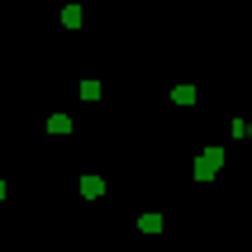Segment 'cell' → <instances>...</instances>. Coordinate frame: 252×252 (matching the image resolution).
Instances as JSON below:
<instances>
[{
    "mask_svg": "<svg viewBox=\"0 0 252 252\" xmlns=\"http://www.w3.org/2000/svg\"><path fill=\"white\" fill-rule=\"evenodd\" d=\"M219 167H224V153H219V148H205V153L195 157V181H210Z\"/></svg>",
    "mask_w": 252,
    "mask_h": 252,
    "instance_id": "cell-1",
    "label": "cell"
},
{
    "mask_svg": "<svg viewBox=\"0 0 252 252\" xmlns=\"http://www.w3.org/2000/svg\"><path fill=\"white\" fill-rule=\"evenodd\" d=\"M81 195H86V200L105 195V181H100V176H81Z\"/></svg>",
    "mask_w": 252,
    "mask_h": 252,
    "instance_id": "cell-2",
    "label": "cell"
},
{
    "mask_svg": "<svg viewBox=\"0 0 252 252\" xmlns=\"http://www.w3.org/2000/svg\"><path fill=\"white\" fill-rule=\"evenodd\" d=\"M48 133H57V138L71 133V119H67V114H48Z\"/></svg>",
    "mask_w": 252,
    "mask_h": 252,
    "instance_id": "cell-3",
    "label": "cell"
},
{
    "mask_svg": "<svg viewBox=\"0 0 252 252\" xmlns=\"http://www.w3.org/2000/svg\"><path fill=\"white\" fill-rule=\"evenodd\" d=\"M81 19H86L81 5H67V10H62V24H67V29H81Z\"/></svg>",
    "mask_w": 252,
    "mask_h": 252,
    "instance_id": "cell-4",
    "label": "cell"
},
{
    "mask_svg": "<svg viewBox=\"0 0 252 252\" xmlns=\"http://www.w3.org/2000/svg\"><path fill=\"white\" fill-rule=\"evenodd\" d=\"M171 100H176V105H195V86H176Z\"/></svg>",
    "mask_w": 252,
    "mask_h": 252,
    "instance_id": "cell-5",
    "label": "cell"
},
{
    "mask_svg": "<svg viewBox=\"0 0 252 252\" xmlns=\"http://www.w3.org/2000/svg\"><path fill=\"white\" fill-rule=\"evenodd\" d=\"M76 95H81V100H100V81H81V86H76Z\"/></svg>",
    "mask_w": 252,
    "mask_h": 252,
    "instance_id": "cell-6",
    "label": "cell"
},
{
    "mask_svg": "<svg viewBox=\"0 0 252 252\" xmlns=\"http://www.w3.org/2000/svg\"><path fill=\"white\" fill-rule=\"evenodd\" d=\"M138 228H143V233H157V228H162V214H143Z\"/></svg>",
    "mask_w": 252,
    "mask_h": 252,
    "instance_id": "cell-7",
    "label": "cell"
},
{
    "mask_svg": "<svg viewBox=\"0 0 252 252\" xmlns=\"http://www.w3.org/2000/svg\"><path fill=\"white\" fill-rule=\"evenodd\" d=\"M233 138H252V124H248V119H233Z\"/></svg>",
    "mask_w": 252,
    "mask_h": 252,
    "instance_id": "cell-8",
    "label": "cell"
},
{
    "mask_svg": "<svg viewBox=\"0 0 252 252\" xmlns=\"http://www.w3.org/2000/svg\"><path fill=\"white\" fill-rule=\"evenodd\" d=\"M0 195H5V181H0Z\"/></svg>",
    "mask_w": 252,
    "mask_h": 252,
    "instance_id": "cell-9",
    "label": "cell"
}]
</instances>
